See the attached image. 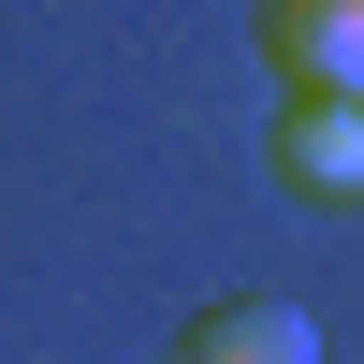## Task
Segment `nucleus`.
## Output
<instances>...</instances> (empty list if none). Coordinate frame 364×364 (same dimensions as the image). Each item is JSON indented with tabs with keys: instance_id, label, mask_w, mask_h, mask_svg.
Masks as SVG:
<instances>
[{
	"instance_id": "obj_1",
	"label": "nucleus",
	"mask_w": 364,
	"mask_h": 364,
	"mask_svg": "<svg viewBox=\"0 0 364 364\" xmlns=\"http://www.w3.org/2000/svg\"><path fill=\"white\" fill-rule=\"evenodd\" d=\"M262 58L291 73V102H364V0H277Z\"/></svg>"
},
{
	"instance_id": "obj_2",
	"label": "nucleus",
	"mask_w": 364,
	"mask_h": 364,
	"mask_svg": "<svg viewBox=\"0 0 364 364\" xmlns=\"http://www.w3.org/2000/svg\"><path fill=\"white\" fill-rule=\"evenodd\" d=\"M175 364H321V321L291 291H219V306L175 336Z\"/></svg>"
},
{
	"instance_id": "obj_3",
	"label": "nucleus",
	"mask_w": 364,
	"mask_h": 364,
	"mask_svg": "<svg viewBox=\"0 0 364 364\" xmlns=\"http://www.w3.org/2000/svg\"><path fill=\"white\" fill-rule=\"evenodd\" d=\"M277 175L321 204H364V102H291L277 117Z\"/></svg>"
}]
</instances>
